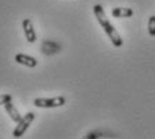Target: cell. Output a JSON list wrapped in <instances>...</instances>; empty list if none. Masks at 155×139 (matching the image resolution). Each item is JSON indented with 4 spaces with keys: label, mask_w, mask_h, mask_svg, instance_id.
Returning a JSON list of instances; mask_svg holds the SVG:
<instances>
[{
    "label": "cell",
    "mask_w": 155,
    "mask_h": 139,
    "mask_svg": "<svg viewBox=\"0 0 155 139\" xmlns=\"http://www.w3.org/2000/svg\"><path fill=\"white\" fill-rule=\"evenodd\" d=\"M148 34L151 37H155V15L150 16L148 19Z\"/></svg>",
    "instance_id": "ba28073f"
},
{
    "label": "cell",
    "mask_w": 155,
    "mask_h": 139,
    "mask_svg": "<svg viewBox=\"0 0 155 139\" xmlns=\"http://www.w3.org/2000/svg\"><path fill=\"white\" fill-rule=\"evenodd\" d=\"M22 26H23V31H25V35H26V39H27L30 43H34L35 41H37V34H35V30H34V26H32L31 19L25 18Z\"/></svg>",
    "instance_id": "277c9868"
},
{
    "label": "cell",
    "mask_w": 155,
    "mask_h": 139,
    "mask_svg": "<svg viewBox=\"0 0 155 139\" xmlns=\"http://www.w3.org/2000/svg\"><path fill=\"white\" fill-rule=\"evenodd\" d=\"M15 61L20 65H25L27 68H35L38 65V61L35 60L34 57L31 55H27V54H16L15 55Z\"/></svg>",
    "instance_id": "5b68a950"
},
{
    "label": "cell",
    "mask_w": 155,
    "mask_h": 139,
    "mask_svg": "<svg viewBox=\"0 0 155 139\" xmlns=\"http://www.w3.org/2000/svg\"><path fill=\"white\" fill-rule=\"evenodd\" d=\"M66 103V99L62 96H57L53 99H35L34 105L38 108H57L62 107Z\"/></svg>",
    "instance_id": "3957f363"
},
{
    "label": "cell",
    "mask_w": 155,
    "mask_h": 139,
    "mask_svg": "<svg viewBox=\"0 0 155 139\" xmlns=\"http://www.w3.org/2000/svg\"><path fill=\"white\" fill-rule=\"evenodd\" d=\"M8 101H12V96L11 94H0V105H4L5 103Z\"/></svg>",
    "instance_id": "9c48e42d"
},
{
    "label": "cell",
    "mask_w": 155,
    "mask_h": 139,
    "mask_svg": "<svg viewBox=\"0 0 155 139\" xmlns=\"http://www.w3.org/2000/svg\"><path fill=\"white\" fill-rule=\"evenodd\" d=\"M93 12H94V15H96V18H97V22L100 23V26L104 28L105 34L108 35V38L111 39L112 45L115 47H120L121 45H123V39H121V37H120V34L117 32V30L113 27L112 23L108 20V18H107V15H105V11H104V8H103V5L96 4L93 7Z\"/></svg>",
    "instance_id": "6da1fadb"
},
{
    "label": "cell",
    "mask_w": 155,
    "mask_h": 139,
    "mask_svg": "<svg viewBox=\"0 0 155 139\" xmlns=\"http://www.w3.org/2000/svg\"><path fill=\"white\" fill-rule=\"evenodd\" d=\"M4 109H5V112H7V115H10V117L14 120L15 123H18L20 119H22V115L19 114L18 108L12 104V101L5 103V104H4Z\"/></svg>",
    "instance_id": "8992f818"
},
{
    "label": "cell",
    "mask_w": 155,
    "mask_h": 139,
    "mask_svg": "<svg viewBox=\"0 0 155 139\" xmlns=\"http://www.w3.org/2000/svg\"><path fill=\"white\" fill-rule=\"evenodd\" d=\"M134 15V10L127 7H116L112 10L113 18H131Z\"/></svg>",
    "instance_id": "52a82bcc"
},
{
    "label": "cell",
    "mask_w": 155,
    "mask_h": 139,
    "mask_svg": "<svg viewBox=\"0 0 155 139\" xmlns=\"http://www.w3.org/2000/svg\"><path fill=\"white\" fill-rule=\"evenodd\" d=\"M34 119H35V114H34V112H28V114H26L25 116H22V119L18 122L16 128H15L14 132H12L14 138L23 137V135H25V132L27 131V128L31 126V123L34 122Z\"/></svg>",
    "instance_id": "7a4b0ae2"
}]
</instances>
